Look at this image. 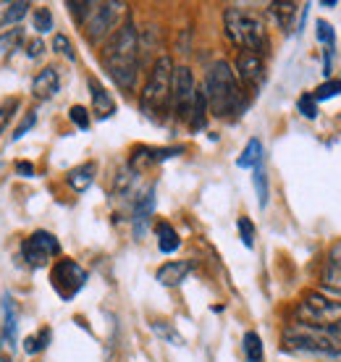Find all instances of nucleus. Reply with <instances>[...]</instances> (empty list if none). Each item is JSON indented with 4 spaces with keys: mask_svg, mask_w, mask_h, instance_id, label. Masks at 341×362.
<instances>
[{
    "mask_svg": "<svg viewBox=\"0 0 341 362\" xmlns=\"http://www.w3.org/2000/svg\"><path fill=\"white\" fill-rule=\"evenodd\" d=\"M95 181V163H81L69 171V187L74 192H87Z\"/></svg>",
    "mask_w": 341,
    "mask_h": 362,
    "instance_id": "obj_18",
    "label": "nucleus"
},
{
    "mask_svg": "<svg viewBox=\"0 0 341 362\" xmlns=\"http://www.w3.org/2000/svg\"><path fill=\"white\" fill-rule=\"evenodd\" d=\"M207 121V98H205V90H197L195 92V103H192V116H189V127L200 132V129L205 127Z\"/></svg>",
    "mask_w": 341,
    "mask_h": 362,
    "instance_id": "obj_21",
    "label": "nucleus"
},
{
    "mask_svg": "<svg viewBox=\"0 0 341 362\" xmlns=\"http://www.w3.org/2000/svg\"><path fill=\"white\" fill-rule=\"evenodd\" d=\"M24 40V32L21 29H8V32H3L0 35V53H11V50H16V45Z\"/></svg>",
    "mask_w": 341,
    "mask_h": 362,
    "instance_id": "obj_28",
    "label": "nucleus"
},
{
    "mask_svg": "<svg viewBox=\"0 0 341 362\" xmlns=\"http://www.w3.org/2000/svg\"><path fill=\"white\" fill-rule=\"evenodd\" d=\"M153 331L161 339H166L168 344H173V346H181L184 344V339H181L179 334H176V328L170 326V323H166V320H153Z\"/></svg>",
    "mask_w": 341,
    "mask_h": 362,
    "instance_id": "obj_26",
    "label": "nucleus"
},
{
    "mask_svg": "<svg viewBox=\"0 0 341 362\" xmlns=\"http://www.w3.org/2000/svg\"><path fill=\"white\" fill-rule=\"evenodd\" d=\"M103 64L121 90H134L137 76H139V35L134 24H124L113 32L103 50Z\"/></svg>",
    "mask_w": 341,
    "mask_h": 362,
    "instance_id": "obj_1",
    "label": "nucleus"
},
{
    "mask_svg": "<svg viewBox=\"0 0 341 362\" xmlns=\"http://www.w3.org/2000/svg\"><path fill=\"white\" fill-rule=\"evenodd\" d=\"M92 8H95V3H92V0H71V3H69V11H71L74 18H76L79 24H84V21L90 18Z\"/></svg>",
    "mask_w": 341,
    "mask_h": 362,
    "instance_id": "obj_30",
    "label": "nucleus"
},
{
    "mask_svg": "<svg viewBox=\"0 0 341 362\" xmlns=\"http://www.w3.org/2000/svg\"><path fill=\"white\" fill-rule=\"evenodd\" d=\"M252 181H255V192H258V202H260V208H268V199H270V189H268V173L262 165L255 168L252 173Z\"/></svg>",
    "mask_w": 341,
    "mask_h": 362,
    "instance_id": "obj_23",
    "label": "nucleus"
},
{
    "mask_svg": "<svg viewBox=\"0 0 341 362\" xmlns=\"http://www.w3.org/2000/svg\"><path fill=\"white\" fill-rule=\"evenodd\" d=\"M27 13H29V3H24V0H18V3H11L8 11L3 13V24H13V21L24 18Z\"/></svg>",
    "mask_w": 341,
    "mask_h": 362,
    "instance_id": "obj_32",
    "label": "nucleus"
},
{
    "mask_svg": "<svg viewBox=\"0 0 341 362\" xmlns=\"http://www.w3.org/2000/svg\"><path fill=\"white\" fill-rule=\"evenodd\" d=\"M53 50H55V53H61L63 58H69V61H74V58H76L71 40H69L66 35H55L53 37Z\"/></svg>",
    "mask_w": 341,
    "mask_h": 362,
    "instance_id": "obj_34",
    "label": "nucleus"
},
{
    "mask_svg": "<svg viewBox=\"0 0 341 362\" xmlns=\"http://www.w3.org/2000/svg\"><path fill=\"white\" fill-rule=\"evenodd\" d=\"M236 165H239V168H252V171H255L258 165H262V142L260 139H250V142H247V147L242 150Z\"/></svg>",
    "mask_w": 341,
    "mask_h": 362,
    "instance_id": "obj_20",
    "label": "nucleus"
},
{
    "mask_svg": "<svg viewBox=\"0 0 341 362\" xmlns=\"http://www.w3.org/2000/svg\"><path fill=\"white\" fill-rule=\"evenodd\" d=\"M90 95H92V113H95L100 121H105V118H110L116 113V103H113L108 90H105L98 79H90Z\"/></svg>",
    "mask_w": 341,
    "mask_h": 362,
    "instance_id": "obj_15",
    "label": "nucleus"
},
{
    "mask_svg": "<svg viewBox=\"0 0 341 362\" xmlns=\"http://www.w3.org/2000/svg\"><path fill=\"white\" fill-rule=\"evenodd\" d=\"M236 79H242L250 90H260L265 84V64H262V55L255 53H239L236 58Z\"/></svg>",
    "mask_w": 341,
    "mask_h": 362,
    "instance_id": "obj_11",
    "label": "nucleus"
},
{
    "mask_svg": "<svg viewBox=\"0 0 341 362\" xmlns=\"http://www.w3.org/2000/svg\"><path fill=\"white\" fill-rule=\"evenodd\" d=\"M296 108H299V113H302L305 118H310V121L318 118V103L313 100V95H302L299 103H296Z\"/></svg>",
    "mask_w": 341,
    "mask_h": 362,
    "instance_id": "obj_35",
    "label": "nucleus"
},
{
    "mask_svg": "<svg viewBox=\"0 0 341 362\" xmlns=\"http://www.w3.org/2000/svg\"><path fill=\"white\" fill-rule=\"evenodd\" d=\"M124 3H95V8H92L90 18L84 21V29H87V37H90L92 42H100L105 35H110L113 29H116L118 18L124 13Z\"/></svg>",
    "mask_w": 341,
    "mask_h": 362,
    "instance_id": "obj_9",
    "label": "nucleus"
},
{
    "mask_svg": "<svg viewBox=\"0 0 341 362\" xmlns=\"http://www.w3.org/2000/svg\"><path fill=\"white\" fill-rule=\"evenodd\" d=\"M32 24H35V29L40 35H47V32L53 29V13L47 8H37L35 13H32Z\"/></svg>",
    "mask_w": 341,
    "mask_h": 362,
    "instance_id": "obj_27",
    "label": "nucleus"
},
{
    "mask_svg": "<svg viewBox=\"0 0 341 362\" xmlns=\"http://www.w3.org/2000/svg\"><path fill=\"white\" fill-rule=\"evenodd\" d=\"M58 90H61V74L55 69H42L32 82V95L37 100H50L53 95H58Z\"/></svg>",
    "mask_w": 341,
    "mask_h": 362,
    "instance_id": "obj_14",
    "label": "nucleus"
},
{
    "mask_svg": "<svg viewBox=\"0 0 341 362\" xmlns=\"http://www.w3.org/2000/svg\"><path fill=\"white\" fill-rule=\"evenodd\" d=\"M336 95H341V79H328V82H323L313 92V100L318 103V100H328L336 98Z\"/></svg>",
    "mask_w": 341,
    "mask_h": 362,
    "instance_id": "obj_29",
    "label": "nucleus"
},
{
    "mask_svg": "<svg viewBox=\"0 0 341 362\" xmlns=\"http://www.w3.org/2000/svg\"><path fill=\"white\" fill-rule=\"evenodd\" d=\"M155 213V189H147L142 197L134 202V218H132V228H134V236L142 239L147 234V226H150V218Z\"/></svg>",
    "mask_w": 341,
    "mask_h": 362,
    "instance_id": "obj_13",
    "label": "nucleus"
},
{
    "mask_svg": "<svg viewBox=\"0 0 341 362\" xmlns=\"http://www.w3.org/2000/svg\"><path fill=\"white\" fill-rule=\"evenodd\" d=\"M205 98L207 108L213 110L216 116H236L247 108V100L242 95L236 71L226 61H216L210 66V71L205 76Z\"/></svg>",
    "mask_w": 341,
    "mask_h": 362,
    "instance_id": "obj_2",
    "label": "nucleus"
},
{
    "mask_svg": "<svg viewBox=\"0 0 341 362\" xmlns=\"http://www.w3.org/2000/svg\"><path fill=\"white\" fill-rule=\"evenodd\" d=\"M224 27L226 35L236 47H242L244 53H255L262 55L268 50L270 40L268 32H265V24H262L258 16H252L242 8H226L224 13Z\"/></svg>",
    "mask_w": 341,
    "mask_h": 362,
    "instance_id": "obj_4",
    "label": "nucleus"
},
{
    "mask_svg": "<svg viewBox=\"0 0 341 362\" xmlns=\"http://www.w3.org/2000/svg\"><path fill=\"white\" fill-rule=\"evenodd\" d=\"M331 53H333L331 47H325V53H323V74H325V76H331V64H333Z\"/></svg>",
    "mask_w": 341,
    "mask_h": 362,
    "instance_id": "obj_41",
    "label": "nucleus"
},
{
    "mask_svg": "<svg viewBox=\"0 0 341 362\" xmlns=\"http://www.w3.org/2000/svg\"><path fill=\"white\" fill-rule=\"evenodd\" d=\"M69 118H71L79 129H90V113H87V108H81V105H71Z\"/></svg>",
    "mask_w": 341,
    "mask_h": 362,
    "instance_id": "obj_36",
    "label": "nucleus"
},
{
    "mask_svg": "<svg viewBox=\"0 0 341 362\" xmlns=\"http://www.w3.org/2000/svg\"><path fill=\"white\" fill-rule=\"evenodd\" d=\"M189 271H192V263H187V260H170V263L158 268L155 279H158V284H163V286H179L181 281L189 276Z\"/></svg>",
    "mask_w": 341,
    "mask_h": 362,
    "instance_id": "obj_16",
    "label": "nucleus"
},
{
    "mask_svg": "<svg viewBox=\"0 0 341 362\" xmlns=\"http://www.w3.org/2000/svg\"><path fill=\"white\" fill-rule=\"evenodd\" d=\"M155 234H158V247H161V252L170 255L181 247V239H179V234H176V228L170 226V223H166V221H161V223L155 226Z\"/></svg>",
    "mask_w": 341,
    "mask_h": 362,
    "instance_id": "obj_19",
    "label": "nucleus"
},
{
    "mask_svg": "<svg viewBox=\"0 0 341 362\" xmlns=\"http://www.w3.org/2000/svg\"><path fill=\"white\" fill-rule=\"evenodd\" d=\"M294 315L302 326L318 328V331L333 336L336 341H341V302H336V299L310 291L296 305Z\"/></svg>",
    "mask_w": 341,
    "mask_h": 362,
    "instance_id": "obj_3",
    "label": "nucleus"
},
{
    "mask_svg": "<svg viewBox=\"0 0 341 362\" xmlns=\"http://www.w3.org/2000/svg\"><path fill=\"white\" fill-rule=\"evenodd\" d=\"M16 173H18V176H24V179H29V176H35V165L27 163V160H18Z\"/></svg>",
    "mask_w": 341,
    "mask_h": 362,
    "instance_id": "obj_40",
    "label": "nucleus"
},
{
    "mask_svg": "<svg viewBox=\"0 0 341 362\" xmlns=\"http://www.w3.org/2000/svg\"><path fill=\"white\" fill-rule=\"evenodd\" d=\"M195 74L187 66L173 69V90H170V103H173V113L179 121H189L192 116V103H195Z\"/></svg>",
    "mask_w": 341,
    "mask_h": 362,
    "instance_id": "obj_8",
    "label": "nucleus"
},
{
    "mask_svg": "<svg viewBox=\"0 0 341 362\" xmlns=\"http://www.w3.org/2000/svg\"><path fill=\"white\" fill-rule=\"evenodd\" d=\"M323 284H325V289L341 294V242L333 247L331 252H328V257H325Z\"/></svg>",
    "mask_w": 341,
    "mask_h": 362,
    "instance_id": "obj_17",
    "label": "nucleus"
},
{
    "mask_svg": "<svg viewBox=\"0 0 341 362\" xmlns=\"http://www.w3.org/2000/svg\"><path fill=\"white\" fill-rule=\"evenodd\" d=\"M236 228H239V236H242V245L247 247V250H252L255 247V226H252L250 218H239L236 221Z\"/></svg>",
    "mask_w": 341,
    "mask_h": 362,
    "instance_id": "obj_33",
    "label": "nucleus"
},
{
    "mask_svg": "<svg viewBox=\"0 0 341 362\" xmlns=\"http://www.w3.org/2000/svg\"><path fill=\"white\" fill-rule=\"evenodd\" d=\"M50 281H53V289L61 294V299H71L84 289L87 271H84L79 263H74V260H58V263L53 265Z\"/></svg>",
    "mask_w": 341,
    "mask_h": 362,
    "instance_id": "obj_7",
    "label": "nucleus"
},
{
    "mask_svg": "<svg viewBox=\"0 0 341 362\" xmlns=\"http://www.w3.org/2000/svg\"><path fill=\"white\" fill-rule=\"evenodd\" d=\"M58 252H61V245L50 231H35L21 245V255H24L29 268H45L50 263V257H55Z\"/></svg>",
    "mask_w": 341,
    "mask_h": 362,
    "instance_id": "obj_10",
    "label": "nucleus"
},
{
    "mask_svg": "<svg viewBox=\"0 0 341 362\" xmlns=\"http://www.w3.org/2000/svg\"><path fill=\"white\" fill-rule=\"evenodd\" d=\"M281 344L287 352L294 354H310V357H341V341L333 336L318 331V328L302 326V323H291L284 328Z\"/></svg>",
    "mask_w": 341,
    "mask_h": 362,
    "instance_id": "obj_5",
    "label": "nucleus"
},
{
    "mask_svg": "<svg viewBox=\"0 0 341 362\" xmlns=\"http://www.w3.org/2000/svg\"><path fill=\"white\" fill-rule=\"evenodd\" d=\"M16 341H18V313L13 299L6 294L3 297V331H0V349H3V354L8 352L11 357L13 349H16Z\"/></svg>",
    "mask_w": 341,
    "mask_h": 362,
    "instance_id": "obj_12",
    "label": "nucleus"
},
{
    "mask_svg": "<svg viewBox=\"0 0 341 362\" xmlns=\"http://www.w3.org/2000/svg\"><path fill=\"white\" fill-rule=\"evenodd\" d=\"M35 124H37V116H35V113H27V116H24V121H21V124L16 127L13 136H11V142H18V139H21L24 134H27V132H29L32 127H35Z\"/></svg>",
    "mask_w": 341,
    "mask_h": 362,
    "instance_id": "obj_37",
    "label": "nucleus"
},
{
    "mask_svg": "<svg viewBox=\"0 0 341 362\" xmlns=\"http://www.w3.org/2000/svg\"><path fill=\"white\" fill-rule=\"evenodd\" d=\"M315 35H318V40H320L325 47H331L333 50V45H336V32H333V27L328 24V21L320 18V21L315 24Z\"/></svg>",
    "mask_w": 341,
    "mask_h": 362,
    "instance_id": "obj_31",
    "label": "nucleus"
},
{
    "mask_svg": "<svg viewBox=\"0 0 341 362\" xmlns=\"http://www.w3.org/2000/svg\"><path fill=\"white\" fill-rule=\"evenodd\" d=\"M270 13L276 16V21L281 24V29H291V21H294L296 6L294 3H270Z\"/></svg>",
    "mask_w": 341,
    "mask_h": 362,
    "instance_id": "obj_22",
    "label": "nucleus"
},
{
    "mask_svg": "<svg viewBox=\"0 0 341 362\" xmlns=\"http://www.w3.org/2000/svg\"><path fill=\"white\" fill-rule=\"evenodd\" d=\"M45 53V45H42V40H32L27 45V55L29 58H40V55Z\"/></svg>",
    "mask_w": 341,
    "mask_h": 362,
    "instance_id": "obj_39",
    "label": "nucleus"
},
{
    "mask_svg": "<svg viewBox=\"0 0 341 362\" xmlns=\"http://www.w3.org/2000/svg\"><path fill=\"white\" fill-rule=\"evenodd\" d=\"M170 90H173V61L168 55L158 58L153 71L147 76V84L142 87V110L150 118H161V113L168 108Z\"/></svg>",
    "mask_w": 341,
    "mask_h": 362,
    "instance_id": "obj_6",
    "label": "nucleus"
},
{
    "mask_svg": "<svg viewBox=\"0 0 341 362\" xmlns=\"http://www.w3.org/2000/svg\"><path fill=\"white\" fill-rule=\"evenodd\" d=\"M16 105H18L16 100H3V103H0V132L6 129L8 116H11V108H16Z\"/></svg>",
    "mask_w": 341,
    "mask_h": 362,
    "instance_id": "obj_38",
    "label": "nucleus"
},
{
    "mask_svg": "<svg viewBox=\"0 0 341 362\" xmlns=\"http://www.w3.org/2000/svg\"><path fill=\"white\" fill-rule=\"evenodd\" d=\"M50 339H53V334H50V328H42L40 334H35V336H29V339H24V352H27V354H40L47 344H50Z\"/></svg>",
    "mask_w": 341,
    "mask_h": 362,
    "instance_id": "obj_24",
    "label": "nucleus"
},
{
    "mask_svg": "<svg viewBox=\"0 0 341 362\" xmlns=\"http://www.w3.org/2000/svg\"><path fill=\"white\" fill-rule=\"evenodd\" d=\"M244 354H247V360L250 362H260L262 360V341L260 336L255 334V331H250V334H244Z\"/></svg>",
    "mask_w": 341,
    "mask_h": 362,
    "instance_id": "obj_25",
    "label": "nucleus"
}]
</instances>
